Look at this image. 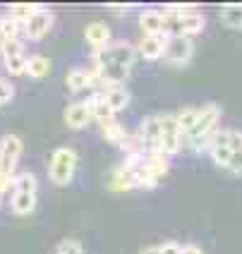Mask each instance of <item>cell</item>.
I'll use <instances>...</instances> for the list:
<instances>
[{
  "label": "cell",
  "mask_w": 242,
  "mask_h": 254,
  "mask_svg": "<svg viewBox=\"0 0 242 254\" xmlns=\"http://www.w3.org/2000/svg\"><path fill=\"white\" fill-rule=\"evenodd\" d=\"M137 48L129 41H111L99 51H94L91 65L86 67L91 84L103 86H125L129 72L134 67Z\"/></svg>",
  "instance_id": "obj_1"
},
{
  "label": "cell",
  "mask_w": 242,
  "mask_h": 254,
  "mask_svg": "<svg viewBox=\"0 0 242 254\" xmlns=\"http://www.w3.org/2000/svg\"><path fill=\"white\" fill-rule=\"evenodd\" d=\"M166 19V34L168 36H187L192 39L194 34H201L206 27V17L194 5H171L163 10Z\"/></svg>",
  "instance_id": "obj_2"
},
{
  "label": "cell",
  "mask_w": 242,
  "mask_h": 254,
  "mask_svg": "<svg viewBox=\"0 0 242 254\" xmlns=\"http://www.w3.org/2000/svg\"><path fill=\"white\" fill-rule=\"evenodd\" d=\"M19 156H22V139L17 134H5L0 139V197L2 192L12 190V178Z\"/></svg>",
  "instance_id": "obj_3"
},
{
  "label": "cell",
  "mask_w": 242,
  "mask_h": 254,
  "mask_svg": "<svg viewBox=\"0 0 242 254\" xmlns=\"http://www.w3.org/2000/svg\"><path fill=\"white\" fill-rule=\"evenodd\" d=\"M77 151L72 146H58L51 154V163H48V178L56 185H70L77 170Z\"/></svg>",
  "instance_id": "obj_4"
},
{
  "label": "cell",
  "mask_w": 242,
  "mask_h": 254,
  "mask_svg": "<svg viewBox=\"0 0 242 254\" xmlns=\"http://www.w3.org/2000/svg\"><path fill=\"white\" fill-rule=\"evenodd\" d=\"M218 120H221V106L214 103V101H209V103H204L199 108V118H197V125L189 129V134L185 137V141L192 144V149L199 144L204 137H209L211 132L218 129Z\"/></svg>",
  "instance_id": "obj_5"
},
{
  "label": "cell",
  "mask_w": 242,
  "mask_h": 254,
  "mask_svg": "<svg viewBox=\"0 0 242 254\" xmlns=\"http://www.w3.org/2000/svg\"><path fill=\"white\" fill-rule=\"evenodd\" d=\"M158 123H161V151L171 158V156H175L182 149L185 134L180 132V127L175 123V115L161 113L158 115Z\"/></svg>",
  "instance_id": "obj_6"
},
{
  "label": "cell",
  "mask_w": 242,
  "mask_h": 254,
  "mask_svg": "<svg viewBox=\"0 0 242 254\" xmlns=\"http://www.w3.org/2000/svg\"><path fill=\"white\" fill-rule=\"evenodd\" d=\"M53 24H56V12L51 7L39 5V10L24 22V34H27V39H31V41H41L43 36L53 29Z\"/></svg>",
  "instance_id": "obj_7"
},
{
  "label": "cell",
  "mask_w": 242,
  "mask_h": 254,
  "mask_svg": "<svg viewBox=\"0 0 242 254\" xmlns=\"http://www.w3.org/2000/svg\"><path fill=\"white\" fill-rule=\"evenodd\" d=\"M194 56V43L187 36H168L166 41V51H163V60L171 65H187Z\"/></svg>",
  "instance_id": "obj_8"
},
{
  "label": "cell",
  "mask_w": 242,
  "mask_h": 254,
  "mask_svg": "<svg viewBox=\"0 0 242 254\" xmlns=\"http://www.w3.org/2000/svg\"><path fill=\"white\" fill-rule=\"evenodd\" d=\"M137 137L142 141L144 154H163L161 151V123H158V115H146L144 118Z\"/></svg>",
  "instance_id": "obj_9"
},
{
  "label": "cell",
  "mask_w": 242,
  "mask_h": 254,
  "mask_svg": "<svg viewBox=\"0 0 242 254\" xmlns=\"http://www.w3.org/2000/svg\"><path fill=\"white\" fill-rule=\"evenodd\" d=\"M209 156H211V161H214L216 166H221V168H228L230 163V139H228V127L226 129H216L214 139L209 144Z\"/></svg>",
  "instance_id": "obj_10"
},
{
  "label": "cell",
  "mask_w": 242,
  "mask_h": 254,
  "mask_svg": "<svg viewBox=\"0 0 242 254\" xmlns=\"http://www.w3.org/2000/svg\"><path fill=\"white\" fill-rule=\"evenodd\" d=\"M139 27H142L144 36H156V34H166V19L161 10L146 7L139 12Z\"/></svg>",
  "instance_id": "obj_11"
},
{
  "label": "cell",
  "mask_w": 242,
  "mask_h": 254,
  "mask_svg": "<svg viewBox=\"0 0 242 254\" xmlns=\"http://www.w3.org/2000/svg\"><path fill=\"white\" fill-rule=\"evenodd\" d=\"M89 120H91V113H89L86 101H72L70 106L65 108V123H67V127H72V129L86 127Z\"/></svg>",
  "instance_id": "obj_12"
},
{
  "label": "cell",
  "mask_w": 242,
  "mask_h": 254,
  "mask_svg": "<svg viewBox=\"0 0 242 254\" xmlns=\"http://www.w3.org/2000/svg\"><path fill=\"white\" fill-rule=\"evenodd\" d=\"M166 41H168V34L144 36L137 51H139V56L146 58V60H158V58H163V51H166Z\"/></svg>",
  "instance_id": "obj_13"
},
{
  "label": "cell",
  "mask_w": 242,
  "mask_h": 254,
  "mask_svg": "<svg viewBox=\"0 0 242 254\" xmlns=\"http://www.w3.org/2000/svg\"><path fill=\"white\" fill-rule=\"evenodd\" d=\"M84 36H86V43H89L94 51H99V48L111 43V27H108L106 22H91V24L86 27Z\"/></svg>",
  "instance_id": "obj_14"
},
{
  "label": "cell",
  "mask_w": 242,
  "mask_h": 254,
  "mask_svg": "<svg viewBox=\"0 0 242 254\" xmlns=\"http://www.w3.org/2000/svg\"><path fill=\"white\" fill-rule=\"evenodd\" d=\"M228 139H230V163L228 170L235 175H242V132L235 127H228Z\"/></svg>",
  "instance_id": "obj_15"
},
{
  "label": "cell",
  "mask_w": 242,
  "mask_h": 254,
  "mask_svg": "<svg viewBox=\"0 0 242 254\" xmlns=\"http://www.w3.org/2000/svg\"><path fill=\"white\" fill-rule=\"evenodd\" d=\"M86 106H89V113H91V120H99V123H106V120H111L115 118V113L111 111V106H108V101L103 99V94H101L99 89L86 99Z\"/></svg>",
  "instance_id": "obj_16"
},
{
  "label": "cell",
  "mask_w": 242,
  "mask_h": 254,
  "mask_svg": "<svg viewBox=\"0 0 242 254\" xmlns=\"http://www.w3.org/2000/svg\"><path fill=\"white\" fill-rule=\"evenodd\" d=\"M101 94H103V99L108 101V106H111V111L113 113H120V111H125L129 103V91L125 86H103L99 89Z\"/></svg>",
  "instance_id": "obj_17"
},
{
  "label": "cell",
  "mask_w": 242,
  "mask_h": 254,
  "mask_svg": "<svg viewBox=\"0 0 242 254\" xmlns=\"http://www.w3.org/2000/svg\"><path fill=\"white\" fill-rule=\"evenodd\" d=\"M142 166L149 170L156 180H161V178L168 173V168H171V158L166 154H142Z\"/></svg>",
  "instance_id": "obj_18"
},
{
  "label": "cell",
  "mask_w": 242,
  "mask_h": 254,
  "mask_svg": "<svg viewBox=\"0 0 242 254\" xmlns=\"http://www.w3.org/2000/svg\"><path fill=\"white\" fill-rule=\"evenodd\" d=\"M36 194L34 192H12V211L17 216H29V213H34L36 209Z\"/></svg>",
  "instance_id": "obj_19"
},
{
  "label": "cell",
  "mask_w": 242,
  "mask_h": 254,
  "mask_svg": "<svg viewBox=\"0 0 242 254\" xmlns=\"http://www.w3.org/2000/svg\"><path fill=\"white\" fill-rule=\"evenodd\" d=\"M24 31V24L22 22H17L14 17L10 14H0V41H14V39H19V34Z\"/></svg>",
  "instance_id": "obj_20"
},
{
  "label": "cell",
  "mask_w": 242,
  "mask_h": 254,
  "mask_svg": "<svg viewBox=\"0 0 242 254\" xmlns=\"http://www.w3.org/2000/svg\"><path fill=\"white\" fill-rule=\"evenodd\" d=\"M65 82H67V89L72 94H79V91H84L86 86H91V77H89L86 67H72L67 72V77H65Z\"/></svg>",
  "instance_id": "obj_21"
},
{
  "label": "cell",
  "mask_w": 242,
  "mask_h": 254,
  "mask_svg": "<svg viewBox=\"0 0 242 254\" xmlns=\"http://www.w3.org/2000/svg\"><path fill=\"white\" fill-rule=\"evenodd\" d=\"M111 187L118 190V192H125V190H132L134 187V178H132V173L125 163H120V166H115L113 173H111Z\"/></svg>",
  "instance_id": "obj_22"
},
{
  "label": "cell",
  "mask_w": 242,
  "mask_h": 254,
  "mask_svg": "<svg viewBox=\"0 0 242 254\" xmlns=\"http://www.w3.org/2000/svg\"><path fill=\"white\" fill-rule=\"evenodd\" d=\"M48 72H51V60L46 56H27V72L29 77H34V79H41V77H48Z\"/></svg>",
  "instance_id": "obj_23"
},
{
  "label": "cell",
  "mask_w": 242,
  "mask_h": 254,
  "mask_svg": "<svg viewBox=\"0 0 242 254\" xmlns=\"http://www.w3.org/2000/svg\"><path fill=\"white\" fill-rule=\"evenodd\" d=\"M197 118H199V108H194V106H185V108H180L178 113H175V123L180 127V132L182 134H189V129L197 125Z\"/></svg>",
  "instance_id": "obj_24"
},
{
  "label": "cell",
  "mask_w": 242,
  "mask_h": 254,
  "mask_svg": "<svg viewBox=\"0 0 242 254\" xmlns=\"http://www.w3.org/2000/svg\"><path fill=\"white\" fill-rule=\"evenodd\" d=\"M10 192H34V194H39V180H36V175L34 173H17L12 178V190Z\"/></svg>",
  "instance_id": "obj_25"
},
{
  "label": "cell",
  "mask_w": 242,
  "mask_h": 254,
  "mask_svg": "<svg viewBox=\"0 0 242 254\" xmlns=\"http://www.w3.org/2000/svg\"><path fill=\"white\" fill-rule=\"evenodd\" d=\"M101 125V132H103V137L108 141H113V144H122V139H125V134H127V129L120 125L115 118H111V120H106V123H99Z\"/></svg>",
  "instance_id": "obj_26"
},
{
  "label": "cell",
  "mask_w": 242,
  "mask_h": 254,
  "mask_svg": "<svg viewBox=\"0 0 242 254\" xmlns=\"http://www.w3.org/2000/svg\"><path fill=\"white\" fill-rule=\"evenodd\" d=\"M221 19L233 29H242V5H226L221 10Z\"/></svg>",
  "instance_id": "obj_27"
},
{
  "label": "cell",
  "mask_w": 242,
  "mask_h": 254,
  "mask_svg": "<svg viewBox=\"0 0 242 254\" xmlns=\"http://www.w3.org/2000/svg\"><path fill=\"white\" fill-rule=\"evenodd\" d=\"M0 56H2V60L24 56V43L19 41V39H14V41H0Z\"/></svg>",
  "instance_id": "obj_28"
},
{
  "label": "cell",
  "mask_w": 242,
  "mask_h": 254,
  "mask_svg": "<svg viewBox=\"0 0 242 254\" xmlns=\"http://www.w3.org/2000/svg\"><path fill=\"white\" fill-rule=\"evenodd\" d=\"M36 10H39V5H10L7 14H10V17H14L17 22H22V24H24L29 17L36 12Z\"/></svg>",
  "instance_id": "obj_29"
},
{
  "label": "cell",
  "mask_w": 242,
  "mask_h": 254,
  "mask_svg": "<svg viewBox=\"0 0 242 254\" xmlns=\"http://www.w3.org/2000/svg\"><path fill=\"white\" fill-rule=\"evenodd\" d=\"M2 63H5V70L10 72V74H14V77L27 72V53L24 56H17V58H7Z\"/></svg>",
  "instance_id": "obj_30"
},
{
  "label": "cell",
  "mask_w": 242,
  "mask_h": 254,
  "mask_svg": "<svg viewBox=\"0 0 242 254\" xmlns=\"http://www.w3.org/2000/svg\"><path fill=\"white\" fill-rule=\"evenodd\" d=\"M56 254H84V247H82V242H79V240L67 238V240H60V242H58Z\"/></svg>",
  "instance_id": "obj_31"
},
{
  "label": "cell",
  "mask_w": 242,
  "mask_h": 254,
  "mask_svg": "<svg viewBox=\"0 0 242 254\" xmlns=\"http://www.w3.org/2000/svg\"><path fill=\"white\" fill-rule=\"evenodd\" d=\"M12 99H14V84L10 79L0 77V106H2V103H10Z\"/></svg>",
  "instance_id": "obj_32"
},
{
  "label": "cell",
  "mask_w": 242,
  "mask_h": 254,
  "mask_svg": "<svg viewBox=\"0 0 242 254\" xmlns=\"http://www.w3.org/2000/svg\"><path fill=\"white\" fill-rule=\"evenodd\" d=\"M158 250H161V254H180L182 252V245L175 240H168V242H163V245H158Z\"/></svg>",
  "instance_id": "obj_33"
},
{
  "label": "cell",
  "mask_w": 242,
  "mask_h": 254,
  "mask_svg": "<svg viewBox=\"0 0 242 254\" xmlns=\"http://www.w3.org/2000/svg\"><path fill=\"white\" fill-rule=\"evenodd\" d=\"M180 254H204V250L197 247V245H182V252Z\"/></svg>",
  "instance_id": "obj_34"
},
{
  "label": "cell",
  "mask_w": 242,
  "mask_h": 254,
  "mask_svg": "<svg viewBox=\"0 0 242 254\" xmlns=\"http://www.w3.org/2000/svg\"><path fill=\"white\" fill-rule=\"evenodd\" d=\"M142 254H161V250H158V245H156V247H146V250H142Z\"/></svg>",
  "instance_id": "obj_35"
},
{
  "label": "cell",
  "mask_w": 242,
  "mask_h": 254,
  "mask_svg": "<svg viewBox=\"0 0 242 254\" xmlns=\"http://www.w3.org/2000/svg\"><path fill=\"white\" fill-rule=\"evenodd\" d=\"M0 201H2V197H0Z\"/></svg>",
  "instance_id": "obj_36"
}]
</instances>
